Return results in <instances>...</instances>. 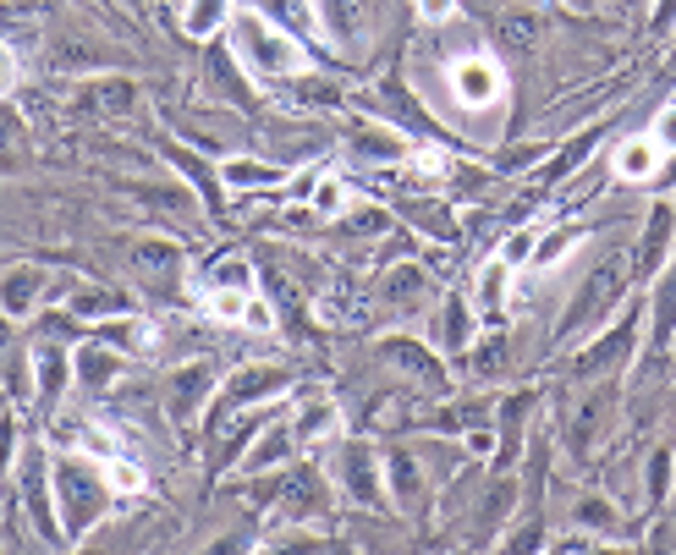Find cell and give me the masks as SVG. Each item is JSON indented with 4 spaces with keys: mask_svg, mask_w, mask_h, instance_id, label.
Instances as JSON below:
<instances>
[{
    "mask_svg": "<svg viewBox=\"0 0 676 555\" xmlns=\"http://www.w3.org/2000/svg\"><path fill=\"white\" fill-rule=\"evenodd\" d=\"M286 451H291V434H286V429H264V440L248 451V462H242V467H248V473H264V467H270V462H280Z\"/></svg>",
    "mask_w": 676,
    "mask_h": 555,
    "instance_id": "19",
    "label": "cell"
},
{
    "mask_svg": "<svg viewBox=\"0 0 676 555\" xmlns=\"http://www.w3.org/2000/svg\"><path fill=\"white\" fill-rule=\"evenodd\" d=\"M654 144H660V149H676V105H665V111L654 116Z\"/></svg>",
    "mask_w": 676,
    "mask_h": 555,
    "instance_id": "34",
    "label": "cell"
},
{
    "mask_svg": "<svg viewBox=\"0 0 676 555\" xmlns=\"http://www.w3.org/2000/svg\"><path fill=\"white\" fill-rule=\"evenodd\" d=\"M100 336H105V347H127V352H133V347H144V330H138V325H127V319H122V325H105Z\"/></svg>",
    "mask_w": 676,
    "mask_h": 555,
    "instance_id": "31",
    "label": "cell"
},
{
    "mask_svg": "<svg viewBox=\"0 0 676 555\" xmlns=\"http://www.w3.org/2000/svg\"><path fill=\"white\" fill-rule=\"evenodd\" d=\"M671 231H676L671 204H654V215H649V226H643V242H638V275H649V270L671 253Z\"/></svg>",
    "mask_w": 676,
    "mask_h": 555,
    "instance_id": "7",
    "label": "cell"
},
{
    "mask_svg": "<svg viewBox=\"0 0 676 555\" xmlns=\"http://www.w3.org/2000/svg\"><path fill=\"white\" fill-rule=\"evenodd\" d=\"M319 7V23L335 34V39H353L364 29V12H369V0H313Z\"/></svg>",
    "mask_w": 676,
    "mask_h": 555,
    "instance_id": "13",
    "label": "cell"
},
{
    "mask_svg": "<svg viewBox=\"0 0 676 555\" xmlns=\"http://www.w3.org/2000/svg\"><path fill=\"white\" fill-rule=\"evenodd\" d=\"M39 286H45V275H39V270H28V264H23V270H12L7 281H0V308H7V314H28V308L45 297Z\"/></svg>",
    "mask_w": 676,
    "mask_h": 555,
    "instance_id": "11",
    "label": "cell"
},
{
    "mask_svg": "<svg viewBox=\"0 0 676 555\" xmlns=\"http://www.w3.org/2000/svg\"><path fill=\"white\" fill-rule=\"evenodd\" d=\"M111 489H122V495H133V489H144V473L133 467V462H111Z\"/></svg>",
    "mask_w": 676,
    "mask_h": 555,
    "instance_id": "32",
    "label": "cell"
},
{
    "mask_svg": "<svg viewBox=\"0 0 676 555\" xmlns=\"http://www.w3.org/2000/svg\"><path fill=\"white\" fill-rule=\"evenodd\" d=\"M391 473H397V495L402 500H419V467H413V456H391Z\"/></svg>",
    "mask_w": 676,
    "mask_h": 555,
    "instance_id": "26",
    "label": "cell"
},
{
    "mask_svg": "<svg viewBox=\"0 0 676 555\" xmlns=\"http://www.w3.org/2000/svg\"><path fill=\"white\" fill-rule=\"evenodd\" d=\"M671 18H676V0H660V12H654V34H665Z\"/></svg>",
    "mask_w": 676,
    "mask_h": 555,
    "instance_id": "41",
    "label": "cell"
},
{
    "mask_svg": "<svg viewBox=\"0 0 676 555\" xmlns=\"http://www.w3.org/2000/svg\"><path fill=\"white\" fill-rule=\"evenodd\" d=\"M342 478H347L353 500H364V506L380 500V467H375L369 445H347V456H342Z\"/></svg>",
    "mask_w": 676,
    "mask_h": 555,
    "instance_id": "8",
    "label": "cell"
},
{
    "mask_svg": "<svg viewBox=\"0 0 676 555\" xmlns=\"http://www.w3.org/2000/svg\"><path fill=\"white\" fill-rule=\"evenodd\" d=\"M577 511H583V522H599V528L610 522V506H605V500H583Z\"/></svg>",
    "mask_w": 676,
    "mask_h": 555,
    "instance_id": "40",
    "label": "cell"
},
{
    "mask_svg": "<svg viewBox=\"0 0 676 555\" xmlns=\"http://www.w3.org/2000/svg\"><path fill=\"white\" fill-rule=\"evenodd\" d=\"M572 242H577V231L566 226V231H555V237H545L534 259H539V264H555V259H566V248H572Z\"/></svg>",
    "mask_w": 676,
    "mask_h": 555,
    "instance_id": "27",
    "label": "cell"
},
{
    "mask_svg": "<svg viewBox=\"0 0 676 555\" xmlns=\"http://www.w3.org/2000/svg\"><path fill=\"white\" fill-rule=\"evenodd\" d=\"M632 275H638V253H632V242H610V248H599L594 270L577 281V292H572V303H566V314H561V341L594 330V325L621 303V292H627Z\"/></svg>",
    "mask_w": 676,
    "mask_h": 555,
    "instance_id": "1",
    "label": "cell"
},
{
    "mask_svg": "<svg viewBox=\"0 0 676 555\" xmlns=\"http://www.w3.org/2000/svg\"><path fill=\"white\" fill-rule=\"evenodd\" d=\"M275 390H286V369H275V363H253V369H242V374L231 380V407H248V401L275 396Z\"/></svg>",
    "mask_w": 676,
    "mask_h": 555,
    "instance_id": "9",
    "label": "cell"
},
{
    "mask_svg": "<svg viewBox=\"0 0 676 555\" xmlns=\"http://www.w3.org/2000/svg\"><path fill=\"white\" fill-rule=\"evenodd\" d=\"M632 347H638V319H621L616 330H605V341H599V347H588V352L577 358V369H583V374H599V369L621 363Z\"/></svg>",
    "mask_w": 676,
    "mask_h": 555,
    "instance_id": "6",
    "label": "cell"
},
{
    "mask_svg": "<svg viewBox=\"0 0 676 555\" xmlns=\"http://www.w3.org/2000/svg\"><path fill=\"white\" fill-rule=\"evenodd\" d=\"M231 39H237L248 72H259V78H297L302 72V45L291 34L259 23V18H237L231 23Z\"/></svg>",
    "mask_w": 676,
    "mask_h": 555,
    "instance_id": "3",
    "label": "cell"
},
{
    "mask_svg": "<svg viewBox=\"0 0 676 555\" xmlns=\"http://www.w3.org/2000/svg\"><path fill=\"white\" fill-rule=\"evenodd\" d=\"M242 319H248L253 330H270V325H275V314H270L264 303H242Z\"/></svg>",
    "mask_w": 676,
    "mask_h": 555,
    "instance_id": "39",
    "label": "cell"
},
{
    "mask_svg": "<svg viewBox=\"0 0 676 555\" xmlns=\"http://www.w3.org/2000/svg\"><path fill=\"white\" fill-rule=\"evenodd\" d=\"M616 171H621L627 182H649V177L660 171V144H654V138H627V144L616 149Z\"/></svg>",
    "mask_w": 676,
    "mask_h": 555,
    "instance_id": "12",
    "label": "cell"
},
{
    "mask_svg": "<svg viewBox=\"0 0 676 555\" xmlns=\"http://www.w3.org/2000/svg\"><path fill=\"white\" fill-rule=\"evenodd\" d=\"M209 390H215V369H209V363H182V369L165 380V407H171V418L187 423V418L209 401Z\"/></svg>",
    "mask_w": 676,
    "mask_h": 555,
    "instance_id": "4",
    "label": "cell"
},
{
    "mask_svg": "<svg viewBox=\"0 0 676 555\" xmlns=\"http://www.w3.org/2000/svg\"><path fill=\"white\" fill-rule=\"evenodd\" d=\"M34 374H39V390H45V396H56V390L67 385L72 363H67V352H61L56 341H45V347H39V369H34Z\"/></svg>",
    "mask_w": 676,
    "mask_h": 555,
    "instance_id": "17",
    "label": "cell"
},
{
    "mask_svg": "<svg viewBox=\"0 0 676 555\" xmlns=\"http://www.w3.org/2000/svg\"><path fill=\"white\" fill-rule=\"evenodd\" d=\"M215 18H220V0H193V7H187V29L193 34H209Z\"/></svg>",
    "mask_w": 676,
    "mask_h": 555,
    "instance_id": "28",
    "label": "cell"
},
{
    "mask_svg": "<svg viewBox=\"0 0 676 555\" xmlns=\"http://www.w3.org/2000/svg\"><path fill=\"white\" fill-rule=\"evenodd\" d=\"M419 12H424V23H446L457 12V0H419Z\"/></svg>",
    "mask_w": 676,
    "mask_h": 555,
    "instance_id": "38",
    "label": "cell"
},
{
    "mask_svg": "<svg viewBox=\"0 0 676 555\" xmlns=\"http://www.w3.org/2000/svg\"><path fill=\"white\" fill-rule=\"evenodd\" d=\"M671 330H676V264H671V275H665V286H660V308H654V341H671Z\"/></svg>",
    "mask_w": 676,
    "mask_h": 555,
    "instance_id": "23",
    "label": "cell"
},
{
    "mask_svg": "<svg viewBox=\"0 0 676 555\" xmlns=\"http://www.w3.org/2000/svg\"><path fill=\"white\" fill-rule=\"evenodd\" d=\"M495 39L506 45V50H534L539 39H545V23H539V12H501L495 18Z\"/></svg>",
    "mask_w": 676,
    "mask_h": 555,
    "instance_id": "10",
    "label": "cell"
},
{
    "mask_svg": "<svg viewBox=\"0 0 676 555\" xmlns=\"http://www.w3.org/2000/svg\"><path fill=\"white\" fill-rule=\"evenodd\" d=\"M342 199H347L342 182H319V188H313V209H319V215H335V209H342Z\"/></svg>",
    "mask_w": 676,
    "mask_h": 555,
    "instance_id": "33",
    "label": "cell"
},
{
    "mask_svg": "<svg viewBox=\"0 0 676 555\" xmlns=\"http://www.w3.org/2000/svg\"><path fill=\"white\" fill-rule=\"evenodd\" d=\"M386 358H391V363H402V369H413V374H424V380H440L435 358H429V352H419V347H408V341H386Z\"/></svg>",
    "mask_w": 676,
    "mask_h": 555,
    "instance_id": "22",
    "label": "cell"
},
{
    "mask_svg": "<svg viewBox=\"0 0 676 555\" xmlns=\"http://www.w3.org/2000/svg\"><path fill=\"white\" fill-rule=\"evenodd\" d=\"M468 445H473V451H490V445H495V434H490V429H479V434H468Z\"/></svg>",
    "mask_w": 676,
    "mask_h": 555,
    "instance_id": "44",
    "label": "cell"
},
{
    "mask_svg": "<svg viewBox=\"0 0 676 555\" xmlns=\"http://www.w3.org/2000/svg\"><path fill=\"white\" fill-rule=\"evenodd\" d=\"M7 456H12V423H0V473H7Z\"/></svg>",
    "mask_w": 676,
    "mask_h": 555,
    "instance_id": "43",
    "label": "cell"
},
{
    "mask_svg": "<svg viewBox=\"0 0 676 555\" xmlns=\"http://www.w3.org/2000/svg\"><path fill=\"white\" fill-rule=\"evenodd\" d=\"M248 281H253V270H248L242 259H226V264L215 270V286H231V292H242Z\"/></svg>",
    "mask_w": 676,
    "mask_h": 555,
    "instance_id": "30",
    "label": "cell"
},
{
    "mask_svg": "<svg viewBox=\"0 0 676 555\" xmlns=\"http://www.w3.org/2000/svg\"><path fill=\"white\" fill-rule=\"evenodd\" d=\"M353 155H364V160H397L402 155V138L386 133V127H358L353 133Z\"/></svg>",
    "mask_w": 676,
    "mask_h": 555,
    "instance_id": "16",
    "label": "cell"
},
{
    "mask_svg": "<svg viewBox=\"0 0 676 555\" xmlns=\"http://www.w3.org/2000/svg\"><path fill=\"white\" fill-rule=\"evenodd\" d=\"M270 177H275V171H264V166H237V160L226 166V182H231V188H259V182H270Z\"/></svg>",
    "mask_w": 676,
    "mask_h": 555,
    "instance_id": "29",
    "label": "cell"
},
{
    "mask_svg": "<svg viewBox=\"0 0 676 555\" xmlns=\"http://www.w3.org/2000/svg\"><path fill=\"white\" fill-rule=\"evenodd\" d=\"M506 286H512V270H506V259L484 264V275H479V303H484V308H501V303H506Z\"/></svg>",
    "mask_w": 676,
    "mask_h": 555,
    "instance_id": "21",
    "label": "cell"
},
{
    "mask_svg": "<svg viewBox=\"0 0 676 555\" xmlns=\"http://www.w3.org/2000/svg\"><path fill=\"white\" fill-rule=\"evenodd\" d=\"M116 374H122V358H116L111 347H83V352H78V380H83L89 390H105Z\"/></svg>",
    "mask_w": 676,
    "mask_h": 555,
    "instance_id": "15",
    "label": "cell"
},
{
    "mask_svg": "<svg viewBox=\"0 0 676 555\" xmlns=\"http://www.w3.org/2000/svg\"><path fill=\"white\" fill-rule=\"evenodd\" d=\"M665 484H671V456H665V451H660V456H654V462H649V495H654V500H660V495H665Z\"/></svg>",
    "mask_w": 676,
    "mask_h": 555,
    "instance_id": "35",
    "label": "cell"
},
{
    "mask_svg": "<svg viewBox=\"0 0 676 555\" xmlns=\"http://www.w3.org/2000/svg\"><path fill=\"white\" fill-rule=\"evenodd\" d=\"M605 412H610V390H594V396L583 401V412H577V445H594V440H599Z\"/></svg>",
    "mask_w": 676,
    "mask_h": 555,
    "instance_id": "18",
    "label": "cell"
},
{
    "mask_svg": "<svg viewBox=\"0 0 676 555\" xmlns=\"http://www.w3.org/2000/svg\"><path fill=\"white\" fill-rule=\"evenodd\" d=\"M446 341H451V347H462V341H468V314H462L457 303H451V314H446Z\"/></svg>",
    "mask_w": 676,
    "mask_h": 555,
    "instance_id": "37",
    "label": "cell"
},
{
    "mask_svg": "<svg viewBox=\"0 0 676 555\" xmlns=\"http://www.w3.org/2000/svg\"><path fill=\"white\" fill-rule=\"evenodd\" d=\"M56 500L67 511V539H83V528L105 511L111 500V478L89 462V456H61L56 462Z\"/></svg>",
    "mask_w": 676,
    "mask_h": 555,
    "instance_id": "2",
    "label": "cell"
},
{
    "mask_svg": "<svg viewBox=\"0 0 676 555\" xmlns=\"http://www.w3.org/2000/svg\"><path fill=\"white\" fill-rule=\"evenodd\" d=\"M18 155H23V122H18V111L0 105V166H12Z\"/></svg>",
    "mask_w": 676,
    "mask_h": 555,
    "instance_id": "24",
    "label": "cell"
},
{
    "mask_svg": "<svg viewBox=\"0 0 676 555\" xmlns=\"http://www.w3.org/2000/svg\"><path fill=\"white\" fill-rule=\"evenodd\" d=\"M451 89H457V100H462L468 111H490L506 83H501V67H495V61L473 56V61H462V67L451 72Z\"/></svg>",
    "mask_w": 676,
    "mask_h": 555,
    "instance_id": "5",
    "label": "cell"
},
{
    "mask_svg": "<svg viewBox=\"0 0 676 555\" xmlns=\"http://www.w3.org/2000/svg\"><path fill=\"white\" fill-rule=\"evenodd\" d=\"M335 429V407L330 401H313L308 412H302V440H324Z\"/></svg>",
    "mask_w": 676,
    "mask_h": 555,
    "instance_id": "25",
    "label": "cell"
},
{
    "mask_svg": "<svg viewBox=\"0 0 676 555\" xmlns=\"http://www.w3.org/2000/svg\"><path fill=\"white\" fill-rule=\"evenodd\" d=\"M0 358H7V325H0Z\"/></svg>",
    "mask_w": 676,
    "mask_h": 555,
    "instance_id": "46",
    "label": "cell"
},
{
    "mask_svg": "<svg viewBox=\"0 0 676 555\" xmlns=\"http://www.w3.org/2000/svg\"><path fill=\"white\" fill-rule=\"evenodd\" d=\"M7 78H12V61H7V50H0V89H7Z\"/></svg>",
    "mask_w": 676,
    "mask_h": 555,
    "instance_id": "45",
    "label": "cell"
},
{
    "mask_svg": "<svg viewBox=\"0 0 676 555\" xmlns=\"http://www.w3.org/2000/svg\"><path fill=\"white\" fill-rule=\"evenodd\" d=\"M138 270H144V275H171V270H176V248L160 242V237L138 242Z\"/></svg>",
    "mask_w": 676,
    "mask_h": 555,
    "instance_id": "20",
    "label": "cell"
},
{
    "mask_svg": "<svg viewBox=\"0 0 676 555\" xmlns=\"http://www.w3.org/2000/svg\"><path fill=\"white\" fill-rule=\"evenodd\" d=\"M528 248H534L528 237H512V248H506V264H517V259H528Z\"/></svg>",
    "mask_w": 676,
    "mask_h": 555,
    "instance_id": "42",
    "label": "cell"
},
{
    "mask_svg": "<svg viewBox=\"0 0 676 555\" xmlns=\"http://www.w3.org/2000/svg\"><path fill=\"white\" fill-rule=\"evenodd\" d=\"M72 308H83V314H100V308H105V314H111V308H127V297H116V292H105V297H89V292H83Z\"/></svg>",
    "mask_w": 676,
    "mask_h": 555,
    "instance_id": "36",
    "label": "cell"
},
{
    "mask_svg": "<svg viewBox=\"0 0 676 555\" xmlns=\"http://www.w3.org/2000/svg\"><path fill=\"white\" fill-rule=\"evenodd\" d=\"M386 292H391L397 308H424V303H429V275L413 270V264H397V270L386 275Z\"/></svg>",
    "mask_w": 676,
    "mask_h": 555,
    "instance_id": "14",
    "label": "cell"
}]
</instances>
